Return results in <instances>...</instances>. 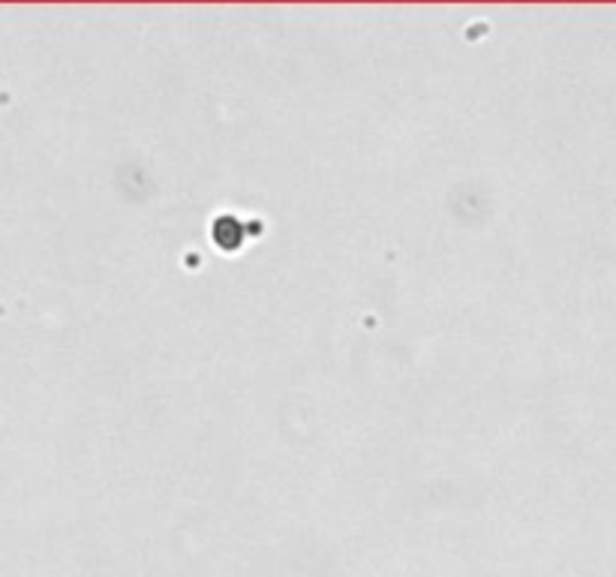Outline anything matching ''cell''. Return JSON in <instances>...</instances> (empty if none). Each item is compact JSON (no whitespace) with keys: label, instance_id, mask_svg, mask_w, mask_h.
Here are the masks:
<instances>
[{"label":"cell","instance_id":"cell-1","mask_svg":"<svg viewBox=\"0 0 616 577\" xmlns=\"http://www.w3.org/2000/svg\"><path fill=\"white\" fill-rule=\"evenodd\" d=\"M214 238H217V244H220L223 250L241 247V223H238L235 217L223 214V217L217 220V226H214Z\"/></svg>","mask_w":616,"mask_h":577}]
</instances>
